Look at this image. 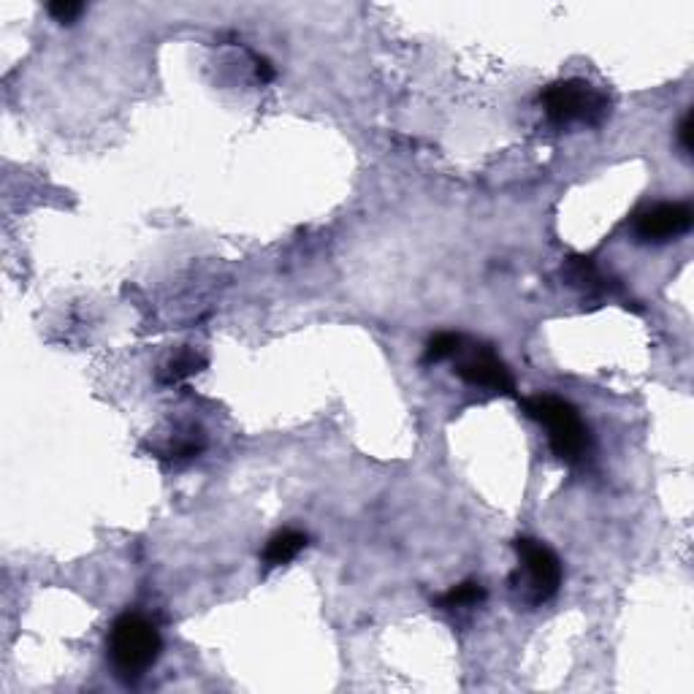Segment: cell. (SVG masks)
<instances>
[{
    "instance_id": "1",
    "label": "cell",
    "mask_w": 694,
    "mask_h": 694,
    "mask_svg": "<svg viewBox=\"0 0 694 694\" xmlns=\"http://www.w3.org/2000/svg\"><path fill=\"white\" fill-rule=\"evenodd\" d=\"M526 415L545 426L548 445L564 464H583L591 453V432L573 404L554 394H535L524 399Z\"/></svg>"
},
{
    "instance_id": "2",
    "label": "cell",
    "mask_w": 694,
    "mask_h": 694,
    "mask_svg": "<svg viewBox=\"0 0 694 694\" xmlns=\"http://www.w3.org/2000/svg\"><path fill=\"white\" fill-rule=\"evenodd\" d=\"M163 640L158 627L139 613H122L109 632V659L114 673L125 684H136L160 659Z\"/></svg>"
},
{
    "instance_id": "3",
    "label": "cell",
    "mask_w": 694,
    "mask_h": 694,
    "mask_svg": "<svg viewBox=\"0 0 694 694\" xmlns=\"http://www.w3.org/2000/svg\"><path fill=\"white\" fill-rule=\"evenodd\" d=\"M513 548L518 554V570L510 575V586L518 594V600L532 608H540L548 600H554L556 591L562 586L559 556L532 537H518Z\"/></svg>"
},
{
    "instance_id": "4",
    "label": "cell",
    "mask_w": 694,
    "mask_h": 694,
    "mask_svg": "<svg viewBox=\"0 0 694 694\" xmlns=\"http://www.w3.org/2000/svg\"><path fill=\"white\" fill-rule=\"evenodd\" d=\"M548 120L556 125H600L610 112L608 95L600 93L597 87L583 82V79H564L548 85L540 95Z\"/></svg>"
},
{
    "instance_id": "5",
    "label": "cell",
    "mask_w": 694,
    "mask_h": 694,
    "mask_svg": "<svg viewBox=\"0 0 694 694\" xmlns=\"http://www.w3.org/2000/svg\"><path fill=\"white\" fill-rule=\"evenodd\" d=\"M456 375L464 383L488 388L494 394H516V380L510 375V369L488 345H467L464 342L456 353Z\"/></svg>"
},
{
    "instance_id": "6",
    "label": "cell",
    "mask_w": 694,
    "mask_h": 694,
    "mask_svg": "<svg viewBox=\"0 0 694 694\" xmlns=\"http://www.w3.org/2000/svg\"><path fill=\"white\" fill-rule=\"evenodd\" d=\"M692 207L689 204H654L643 209L632 220V231L640 242H670L684 236L692 228Z\"/></svg>"
},
{
    "instance_id": "7",
    "label": "cell",
    "mask_w": 694,
    "mask_h": 694,
    "mask_svg": "<svg viewBox=\"0 0 694 694\" xmlns=\"http://www.w3.org/2000/svg\"><path fill=\"white\" fill-rule=\"evenodd\" d=\"M307 548V535L304 532H296V529H282L277 535L266 543L263 548V570H277L282 564L293 562L296 556Z\"/></svg>"
},
{
    "instance_id": "8",
    "label": "cell",
    "mask_w": 694,
    "mask_h": 694,
    "mask_svg": "<svg viewBox=\"0 0 694 694\" xmlns=\"http://www.w3.org/2000/svg\"><path fill=\"white\" fill-rule=\"evenodd\" d=\"M486 600V589L480 586L478 581H464L459 586H453L448 594H442L437 605L442 610H464V608H475L480 602Z\"/></svg>"
},
{
    "instance_id": "9",
    "label": "cell",
    "mask_w": 694,
    "mask_h": 694,
    "mask_svg": "<svg viewBox=\"0 0 694 694\" xmlns=\"http://www.w3.org/2000/svg\"><path fill=\"white\" fill-rule=\"evenodd\" d=\"M464 342H467V339L461 337V334L442 331V334H437L434 339H429L423 361H426V364H437V361H445V358H456V353H459Z\"/></svg>"
},
{
    "instance_id": "10",
    "label": "cell",
    "mask_w": 694,
    "mask_h": 694,
    "mask_svg": "<svg viewBox=\"0 0 694 694\" xmlns=\"http://www.w3.org/2000/svg\"><path fill=\"white\" fill-rule=\"evenodd\" d=\"M204 358L198 356V353H179L177 358H171L169 366H166V372H163V383H179V380H185V377L190 375H198L201 369H204Z\"/></svg>"
},
{
    "instance_id": "11",
    "label": "cell",
    "mask_w": 694,
    "mask_h": 694,
    "mask_svg": "<svg viewBox=\"0 0 694 694\" xmlns=\"http://www.w3.org/2000/svg\"><path fill=\"white\" fill-rule=\"evenodd\" d=\"M82 11H85V6L76 3V0H57V3H49V14H52L57 22H63V25L74 22Z\"/></svg>"
},
{
    "instance_id": "12",
    "label": "cell",
    "mask_w": 694,
    "mask_h": 694,
    "mask_svg": "<svg viewBox=\"0 0 694 694\" xmlns=\"http://www.w3.org/2000/svg\"><path fill=\"white\" fill-rule=\"evenodd\" d=\"M678 141H681V150L689 155L692 152V112H686V117L678 125Z\"/></svg>"
},
{
    "instance_id": "13",
    "label": "cell",
    "mask_w": 694,
    "mask_h": 694,
    "mask_svg": "<svg viewBox=\"0 0 694 694\" xmlns=\"http://www.w3.org/2000/svg\"><path fill=\"white\" fill-rule=\"evenodd\" d=\"M255 74H258V79H261V82H272L274 66L269 63V60H266V57H258V60H255Z\"/></svg>"
}]
</instances>
